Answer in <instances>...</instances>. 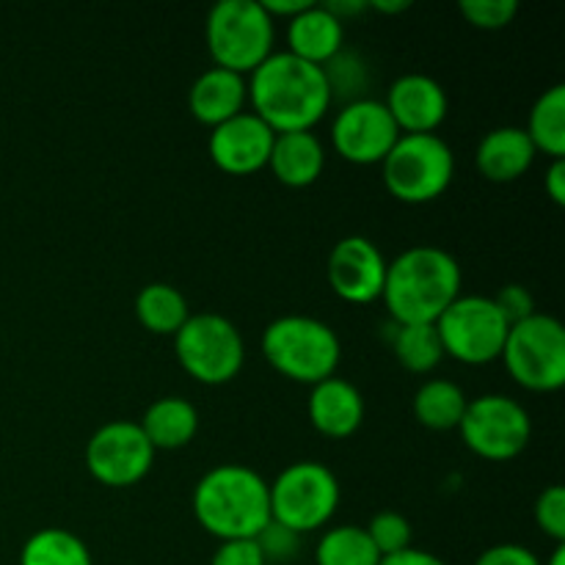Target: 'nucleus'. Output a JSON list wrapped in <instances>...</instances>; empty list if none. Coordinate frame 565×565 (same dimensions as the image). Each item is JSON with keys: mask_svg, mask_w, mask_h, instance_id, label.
<instances>
[{"mask_svg": "<svg viewBox=\"0 0 565 565\" xmlns=\"http://www.w3.org/2000/svg\"><path fill=\"white\" fill-rule=\"evenodd\" d=\"M364 530H367L370 541H373V546L379 550L381 557L397 555V552H406L408 546H412V524H408V519L403 516V513H375L373 522Z\"/></svg>", "mask_w": 565, "mask_h": 565, "instance_id": "30", "label": "nucleus"}, {"mask_svg": "<svg viewBox=\"0 0 565 565\" xmlns=\"http://www.w3.org/2000/svg\"><path fill=\"white\" fill-rule=\"evenodd\" d=\"M136 318L147 331L174 337L191 318L185 296L166 281H152L136 296Z\"/></svg>", "mask_w": 565, "mask_h": 565, "instance_id": "23", "label": "nucleus"}, {"mask_svg": "<svg viewBox=\"0 0 565 565\" xmlns=\"http://www.w3.org/2000/svg\"><path fill=\"white\" fill-rule=\"evenodd\" d=\"M546 565H565V546L563 544L555 546V552H552L550 563H546Z\"/></svg>", "mask_w": 565, "mask_h": 565, "instance_id": "42", "label": "nucleus"}, {"mask_svg": "<svg viewBox=\"0 0 565 565\" xmlns=\"http://www.w3.org/2000/svg\"><path fill=\"white\" fill-rule=\"evenodd\" d=\"M193 516L204 533L224 541H254L270 522V494L263 475L243 463L210 469L193 489Z\"/></svg>", "mask_w": 565, "mask_h": 565, "instance_id": "3", "label": "nucleus"}, {"mask_svg": "<svg viewBox=\"0 0 565 565\" xmlns=\"http://www.w3.org/2000/svg\"><path fill=\"white\" fill-rule=\"evenodd\" d=\"M386 259L373 241L362 235L342 237L329 254V285L342 301L370 303L381 298L386 281Z\"/></svg>", "mask_w": 565, "mask_h": 565, "instance_id": "14", "label": "nucleus"}, {"mask_svg": "<svg viewBox=\"0 0 565 565\" xmlns=\"http://www.w3.org/2000/svg\"><path fill=\"white\" fill-rule=\"evenodd\" d=\"M445 356L461 364H491L502 356L511 323L486 296H458L436 320Z\"/></svg>", "mask_w": 565, "mask_h": 565, "instance_id": "10", "label": "nucleus"}, {"mask_svg": "<svg viewBox=\"0 0 565 565\" xmlns=\"http://www.w3.org/2000/svg\"><path fill=\"white\" fill-rule=\"evenodd\" d=\"M461 296V265L450 252L414 246L386 265L384 298L397 326L436 323Z\"/></svg>", "mask_w": 565, "mask_h": 565, "instance_id": "2", "label": "nucleus"}, {"mask_svg": "<svg viewBox=\"0 0 565 565\" xmlns=\"http://www.w3.org/2000/svg\"><path fill=\"white\" fill-rule=\"evenodd\" d=\"M461 439L469 450L486 461H511L522 456L533 436L527 408L508 395H483L469 401L463 412Z\"/></svg>", "mask_w": 565, "mask_h": 565, "instance_id": "11", "label": "nucleus"}, {"mask_svg": "<svg viewBox=\"0 0 565 565\" xmlns=\"http://www.w3.org/2000/svg\"><path fill=\"white\" fill-rule=\"evenodd\" d=\"M270 519L292 533L320 530L340 505V483L334 472L318 461L290 463L274 483H268Z\"/></svg>", "mask_w": 565, "mask_h": 565, "instance_id": "8", "label": "nucleus"}, {"mask_svg": "<svg viewBox=\"0 0 565 565\" xmlns=\"http://www.w3.org/2000/svg\"><path fill=\"white\" fill-rule=\"evenodd\" d=\"M345 22L337 20L323 3H309L287 22V53L307 64L323 66L345 47Z\"/></svg>", "mask_w": 565, "mask_h": 565, "instance_id": "18", "label": "nucleus"}, {"mask_svg": "<svg viewBox=\"0 0 565 565\" xmlns=\"http://www.w3.org/2000/svg\"><path fill=\"white\" fill-rule=\"evenodd\" d=\"M312 3V0H263V9L268 11V17L270 20L276 22V17H285L287 22L292 20V17H298L301 14L303 9H307V6Z\"/></svg>", "mask_w": 565, "mask_h": 565, "instance_id": "38", "label": "nucleus"}, {"mask_svg": "<svg viewBox=\"0 0 565 565\" xmlns=\"http://www.w3.org/2000/svg\"><path fill=\"white\" fill-rule=\"evenodd\" d=\"M516 11V0H463L461 3V14L467 17L469 25L483 28V31H500L511 25Z\"/></svg>", "mask_w": 565, "mask_h": 565, "instance_id": "31", "label": "nucleus"}, {"mask_svg": "<svg viewBox=\"0 0 565 565\" xmlns=\"http://www.w3.org/2000/svg\"><path fill=\"white\" fill-rule=\"evenodd\" d=\"M20 565H94L88 546L70 530L47 527L33 533L20 552Z\"/></svg>", "mask_w": 565, "mask_h": 565, "instance_id": "27", "label": "nucleus"}, {"mask_svg": "<svg viewBox=\"0 0 565 565\" xmlns=\"http://www.w3.org/2000/svg\"><path fill=\"white\" fill-rule=\"evenodd\" d=\"M141 430L158 450H182L199 430V412L185 397H160L143 412Z\"/></svg>", "mask_w": 565, "mask_h": 565, "instance_id": "22", "label": "nucleus"}, {"mask_svg": "<svg viewBox=\"0 0 565 565\" xmlns=\"http://www.w3.org/2000/svg\"><path fill=\"white\" fill-rule=\"evenodd\" d=\"M379 565H447V563L441 561V557L430 555V552L414 550V546H408L406 552H397V555L381 557Z\"/></svg>", "mask_w": 565, "mask_h": 565, "instance_id": "37", "label": "nucleus"}, {"mask_svg": "<svg viewBox=\"0 0 565 565\" xmlns=\"http://www.w3.org/2000/svg\"><path fill=\"white\" fill-rule=\"evenodd\" d=\"M174 351L182 370L207 386L235 381L246 362V342L237 326L224 315L213 312L191 315L174 334Z\"/></svg>", "mask_w": 565, "mask_h": 565, "instance_id": "6", "label": "nucleus"}, {"mask_svg": "<svg viewBox=\"0 0 565 565\" xmlns=\"http://www.w3.org/2000/svg\"><path fill=\"white\" fill-rule=\"evenodd\" d=\"M331 14L340 22H345L348 17H356L362 11H367V0H331V3H323Z\"/></svg>", "mask_w": 565, "mask_h": 565, "instance_id": "40", "label": "nucleus"}, {"mask_svg": "<svg viewBox=\"0 0 565 565\" xmlns=\"http://www.w3.org/2000/svg\"><path fill=\"white\" fill-rule=\"evenodd\" d=\"M546 193L555 204H565V158L552 160L550 171H546Z\"/></svg>", "mask_w": 565, "mask_h": 565, "instance_id": "39", "label": "nucleus"}, {"mask_svg": "<svg viewBox=\"0 0 565 565\" xmlns=\"http://www.w3.org/2000/svg\"><path fill=\"white\" fill-rule=\"evenodd\" d=\"M386 110L395 119L401 136H428L447 119V92L430 75H403L392 83L386 94Z\"/></svg>", "mask_w": 565, "mask_h": 565, "instance_id": "16", "label": "nucleus"}, {"mask_svg": "<svg viewBox=\"0 0 565 565\" xmlns=\"http://www.w3.org/2000/svg\"><path fill=\"white\" fill-rule=\"evenodd\" d=\"M248 99L274 132L312 130L331 108L323 66L307 64L292 53H270L252 72Z\"/></svg>", "mask_w": 565, "mask_h": 565, "instance_id": "1", "label": "nucleus"}, {"mask_svg": "<svg viewBox=\"0 0 565 565\" xmlns=\"http://www.w3.org/2000/svg\"><path fill=\"white\" fill-rule=\"evenodd\" d=\"M475 565H541V561L522 544H497L489 546Z\"/></svg>", "mask_w": 565, "mask_h": 565, "instance_id": "36", "label": "nucleus"}, {"mask_svg": "<svg viewBox=\"0 0 565 565\" xmlns=\"http://www.w3.org/2000/svg\"><path fill=\"white\" fill-rule=\"evenodd\" d=\"M384 185L397 202L428 204L450 188L456 158L436 132L401 136L384 158Z\"/></svg>", "mask_w": 565, "mask_h": 565, "instance_id": "7", "label": "nucleus"}, {"mask_svg": "<svg viewBox=\"0 0 565 565\" xmlns=\"http://www.w3.org/2000/svg\"><path fill=\"white\" fill-rule=\"evenodd\" d=\"M210 565H268L257 541H224Z\"/></svg>", "mask_w": 565, "mask_h": 565, "instance_id": "35", "label": "nucleus"}, {"mask_svg": "<svg viewBox=\"0 0 565 565\" xmlns=\"http://www.w3.org/2000/svg\"><path fill=\"white\" fill-rule=\"evenodd\" d=\"M323 75H326V83H329L331 103L340 97H348V103H356V99H362L359 97V92H362V86L367 83V70H364V64L359 55L348 53V50L342 47L340 53L329 61V64H323Z\"/></svg>", "mask_w": 565, "mask_h": 565, "instance_id": "29", "label": "nucleus"}, {"mask_svg": "<svg viewBox=\"0 0 565 565\" xmlns=\"http://www.w3.org/2000/svg\"><path fill=\"white\" fill-rule=\"evenodd\" d=\"M367 9L379 11V14H401V11H408L412 9V3L408 0H373V3H367Z\"/></svg>", "mask_w": 565, "mask_h": 565, "instance_id": "41", "label": "nucleus"}, {"mask_svg": "<svg viewBox=\"0 0 565 565\" xmlns=\"http://www.w3.org/2000/svg\"><path fill=\"white\" fill-rule=\"evenodd\" d=\"M491 301L497 303V309L502 312V318H505L511 326L522 323V320H527L530 315H535L533 292H530L527 287H522V285L500 287V292H497Z\"/></svg>", "mask_w": 565, "mask_h": 565, "instance_id": "34", "label": "nucleus"}, {"mask_svg": "<svg viewBox=\"0 0 565 565\" xmlns=\"http://www.w3.org/2000/svg\"><path fill=\"white\" fill-rule=\"evenodd\" d=\"M397 138H401V130L386 105L379 99L362 97L356 103L342 105L331 125V143L337 154L356 166L384 163Z\"/></svg>", "mask_w": 565, "mask_h": 565, "instance_id": "13", "label": "nucleus"}, {"mask_svg": "<svg viewBox=\"0 0 565 565\" xmlns=\"http://www.w3.org/2000/svg\"><path fill=\"white\" fill-rule=\"evenodd\" d=\"M535 524L550 535L555 544H565V489L550 486L535 500Z\"/></svg>", "mask_w": 565, "mask_h": 565, "instance_id": "32", "label": "nucleus"}, {"mask_svg": "<svg viewBox=\"0 0 565 565\" xmlns=\"http://www.w3.org/2000/svg\"><path fill=\"white\" fill-rule=\"evenodd\" d=\"M274 138L276 132L257 114L243 110L235 119L213 127V132H210V158L226 174H254V171L268 166Z\"/></svg>", "mask_w": 565, "mask_h": 565, "instance_id": "15", "label": "nucleus"}, {"mask_svg": "<svg viewBox=\"0 0 565 565\" xmlns=\"http://www.w3.org/2000/svg\"><path fill=\"white\" fill-rule=\"evenodd\" d=\"M469 401L458 384L447 379H430L414 395V417L428 430H456L461 425Z\"/></svg>", "mask_w": 565, "mask_h": 565, "instance_id": "24", "label": "nucleus"}, {"mask_svg": "<svg viewBox=\"0 0 565 565\" xmlns=\"http://www.w3.org/2000/svg\"><path fill=\"white\" fill-rule=\"evenodd\" d=\"M524 132L533 141L535 152L550 154L552 160L565 158V86L557 83L535 99Z\"/></svg>", "mask_w": 565, "mask_h": 565, "instance_id": "25", "label": "nucleus"}, {"mask_svg": "<svg viewBox=\"0 0 565 565\" xmlns=\"http://www.w3.org/2000/svg\"><path fill=\"white\" fill-rule=\"evenodd\" d=\"M257 546L259 552H263L265 563H290L292 557L298 555V544H301V535L292 533V530L281 527V524H276L274 519L268 522V527L263 530V533L257 535Z\"/></svg>", "mask_w": 565, "mask_h": 565, "instance_id": "33", "label": "nucleus"}, {"mask_svg": "<svg viewBox=\"0 0 565 565\" xmlns=\"http://www.w3.org/2000/svg\"><path fill=\"white\" fill-rule=\"evenodd\" d=\"M154 447L141 425L114 419L103 425L86 445V467L97 483L108 489H127L143 480L152 469Z\"/></svg>", "mask_w": 565, "mask_h": 565, "instance_id": "12", "label": "nucleus"}, {"mask_svg": "<svg viewBox=\"0 0 565 565\" xmlns=\"http://www.w3.org/2000/svg\"><path fill=\"white\" fill-rule=\"evenodd\" d=\"M263 353L279 375L315 386L337 373L342 345L334 329L323 320L285 315L263 331Z\"/></svg>", "mask_w": 565, "mask_h": 565, "instance_id": "4", "label": "nucleus"}, {"mask_svg": "<svg viewBox=\"0 0 565 565\" xmlns=\"http://www.w3.org/2000/svg\"><path fill=\"white\" fill-rule=\"evenodd\" d=\"M268 166L281 185L309 188L323 174L326 149L312 130L276 132Z\"/></svg>", "mask_w": 565, "mask_h": 565, "instance_id": "21", "label": "nucleus"}, {"mask_svg": "<svg viewBox=\"0 0 565 565\" xmlns=\"http://www.w3.org/2000/svg\"><path fill=\"white\" fill-rule=\"evenodd\" d=\"M535 147L524 127H497L486 132L478 147V169L489 182H516L530 171Z\"/></svg>", "mask_w": 565, "mask_h": 565, "instance_id": "20", "label": "nucleus"}, {"mask_svg": "<svg viewBox=\"0 0 565 565\" xmlns=\"http://www.w3.org/2000/svg\"><path fill=\"white\" fill-rule=\"evenodd\" d=\"M204 36L215 66L252 75L274 53L276 22L257 0H221L210 9Z\"/></svg>", "mask_w": 565, "mask_h": 565, "instance_id": "5", "label": "nucleus"}, {"mask_svg": "<svg viewBox=\"0 0 565 565\" xmlns=\"http://www.w3.org/2000/svg\"><path fill=\"white\" fill-rule=\"evenodd\" d=\"M318 565H379L381 555L370 541L367 530L359 524H342L329 530L315 550Z\"/></svg>", "mask_w": 565, "mask_h": 565, "instance_id": "28", "label": "nucleus"}, {"mask_svg": "<svg viewBox=\"0 0 565 565\" xmlns=\"http://www.w3.org/2000/svg\"><path fill=\"white\" fill-rule=\"evenodd\" d=\"M246 99V77L235 75L230 70H221V66H210L207 72H202L193 81L191 94H188L191 114L196 116V121L207 127H218L224 121L235 119L237 114H243Z\"/></svg>", "mask_w": 565, "mask_h": 565, "instance_id": "19", "label": "nucleus"}, {"mask_svg": "<svg viewBox=\"0 0 565 565\" xmlns=\"http://www.w3.org/2000/svg\"><path fill=\"white\" fill-rule=\"evenodd\" d=\"M309 419L315 430L329 439H348L362 428L364 419V397L351 381L331 379L312 386L309 395Z\"/></svg>", "mask_w": 565, "mask_h": 565, "instance_id": "17", "label": "nucleus"}, {"mask_svg": "<svg viewBox=\"0 0 565 565\" xmlns=\"http://www.w3.org/2000/svg\"><path fill=\"white\" fill-rule=\"evenodd\" d=\"M502 362L519 386L530 392H555L565 384V331L552 315H530L508 331Z\"/></svg>", "mask_w": 565, "mask_h": 565, "instance_id": "9", "label": "nucleus"}, {"mask_svg": "<svg viewBox=\"0 0 565 565\" xmlns=\"http://www.w3.org/2000/svg\"><path fill=\"white\" fill-rule=\"evenodd\" d=\"M392 351H395L397 362L408 370V373H430L445 359V348H441L439 331L434 323H417V326H392Z\"/></svg>", "mask_w": 565, "mask_h": 565, "instance_id": "26", "label": "nucleus"}]
</instances>
